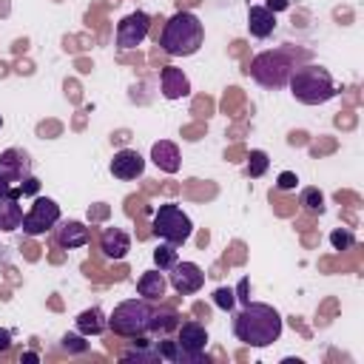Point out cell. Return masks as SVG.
Returning <instances> with one entry per match:
<instances>
[{"mask_svg": "<svg viewBox=\"0 0 364 364\" xmlns=\"http://www.w3.org/2000/svg\"><path fill=\"white\" fill-rule=\"evenodd\" d=\"M60 205L48 196H37L28 210L23 213V222H20V230L26 236H46L48 230H54V225L60 222Z\"/></svg>", "mask_w": 364, "mask_h": 364, "instance_id": "obj_8", "label": "cell"}, {"mask_svg": "<svg viewBox=\"0 0 364 364\" xmlns=\"http://www.w3.org/2000/svg\"><path fill=\"white\" fill-rule=\"evenodd\" d=\"M267 168H270V156L264 154V151H250V156H247V165H245V173L250 176V179H259V176H264L267 173Z\"/></svg>", "mask_w": 364, "mask_h": 364, "instance_id": "obj_23", "label": "cell"}, {"mask_svg": "<svg viewBox=\"0 0 364 364\" xmlns=\"http://www.w3.org/2000/svg\"><path fill=\"white\" fill-rule=\"evenodd\" d=\"M205 43V26L193 11H176L165 20L159 46L168 57H191Z\"/></svg>", "mask_w": 364, "mask_h": 364, "instance_id": "obj_2", "label": "cell"}, {"mask_svg": "<svg viewBox=\"0 0 364 364\" xmlns=\"http://www.w3.org/2000/svg\"><path fill=\"white\" fill-rule=\"evenodd\" d=\"M108 168H111V176H114V179L131 182V179L142 176L145 159H142V154L134 151V148H119V151L111 156V165H108Z\"/></svg>", "mask_w": 364, "mask_h": 364, "instance_id": "obj_12", "label": "cell"}, {"mask_svg": "<svg viewBox=\"0 0 364 364\" xmlns=\"http://www.w3.org/2000/svg\"><path fill=\"white\" fill-rule=\"evenodd\" d=\"M151 233H154L156 239H162V242L179 247V245H185V242L191 239L193 222H191V216H188L176 202H165V205H159V208L154 210Z\"/></svg>", "mask_w": 364, "mask_h": 364, "instance_id": "obj_5", "label": "cell"}, {"mask_svg": "<svg viewBox=\"0 0 364 364\" xmlns=\"http://www.w3.org/2000/svg\"><path fill=\"white\" fill-rule=\"evenodd\" d=\"M330 245H333L336 250H350V247L355 245V236H353L347 228H336V230L330 233Z\"/></svg>", "mask_w": 364, "mask_h": 364, "instance_id": "obj_27", "label": "cell"}, {"mask_svg": "<svg viewBox=\"0 0 364 364\" xmlns=\"http://www.w3.org/2000/svg\"><path fill=\"white\" fill-rule=\"evenodd\" d=\"M23 222V205H20V196H6L0 199V230L3 233H11L17 230Z\"/></svg>", "mask_w": 364, "mask_h": 364, "instance_id": "obj_20", "label": "cell"}, {"mask_svg": "<svg viewBox=\"0 0 364 364\" xmlns=\"http://www.w3.org/2000/svg\"><path fill=\"white\" fill-rule=\"evenodd\" d=\"M60 347H63L65 353H85V350H88V341H85L82 333H65V336L60 338Z\"/></svg>", "mask_w": 364, "mask_h": 364, "instance_id": "obj_26", "label": "cell"}, {"mask_svg": "<svg viewBox=\"0 0 364 364\" xmlns=\"http://www.w3.org/2000/svg\"><path fill=\"white\" fill-rule=\"evenodd\" d=\"M6 196H23V191H20V185H9L0 176V199H6Z\"/></svg>", "mask_w": 364, "mask_h": 364, "instance_id": "obj_31", "label": "cell"}, {"mask_svg": "<svg viewBox=\"0 0 364 364\" xmlns=\"http://www.w3.org/2000/svg\"><path fill=\"white\" fill-rule=\"evenodd\" d=\"M247 74H250L262 88L279 91V88L287 85V80H290V74H293V60H290V54H284V51H279V48H276V51H262V54H256V57L250 60Z\"/></svg>", "mask_w": 364, "mask_h": 364, "instance_id": "obj_6", "label": "cell"}, {"mask_svg": "<svg viewBox=\"0 0 364 364\" xmlns=\"http://www.w3.org/2000/svg\"><path fill=\"white\" fill-rule=\"evenodd\" d=\"M176 262H179V256H176V247H173V245L162 242V245L154 250V264H156L162 273H165V270H171Z\"/></svg>", "mask_w": 364, "mask_h": 364, "instance_id": "obj_25", "label": "cell"}, {"mask_svg": "<svg viewBox=\"0 0 364 364\" xmlns=\"http://www.w3.org/2000/svg\"><path fill=\"white\" fill-rule=\"evenodd\" d=\"M282 330H284V321L279 310L270 304L245 301V307L233 313V336L247 347H256V350L270 347L273 341H279Z\"/></svg>", "mask_w": 364, "mask_h": 364, "instance_id": "obj_1", "label": "cell"}, {"mask_svg": "<svg viewBox=\"0 0 364 364\" xmlns=\"http://www.w3.org/2000/svg\"><path fill=\"white\" fill-rule=\"evenodd\" d=\"M299 205L310 213H324V193L318 188H304L299 193Z\"/></svg>", "mask_w": 364, "mask_h": 364, "instance_id": "obj_24", "label": "cell"}, {"mask_svg": "<svg viewBox=\"0 0 364 364\" xmlns=\"http://www.w3.org/2000/svg\"><path fill=\"white\" fill-rule=\"evenodd\" d=\"M20 191H23V196H34V193L40 191V182H37L34 176H26V179L20 182Z\"/></svg>", "mask_w": 364, "mask_h": 364, "instance_id": "obj_30", "label": "cell"}, {"mask_svg": "<svg viewBox=\"0 0 364 364\" xmlns=\"http://www.w3.org/2000/svg\"><path fill=\"white\" fill-rule=\"evenodd\" d=\"M0 128H3V117H0Z\"/></svg>", "mask_w": 364, "mask_h": 364, "instance_id": "obj_35", "label": "cell"}, {"mask_svg": "<svg viewBox=\"0 0 364 364\" xmlns=\"http://www.w3.org/2000/svg\"><path fill=\"white\" fill-rule=\"evenodd\" d=\"M282 191H296V185H299V176L293 173V171H284V173H279V182H276Z\"/></svg>", "mask_w": 364, "mask_h": 364, "instance_id": "obj_29", "label": "cell"}, {"mask_svg": "<svg viewBox=\"0 0 364 364\" xmlns=\"http://www.w3.org/2000/svg\"><path fill=\"white\" fill-rule=\"evenodd\" d=\"M290 94L301 102V105H324L330 102L338 91H336V82L330 77L327 68L321 65H301V68H293L290 80Z\"/></svg>", "mask_w": 364, "mask_h": 364, "instance_id": "obj_3", "label": "cell"}, {"mask_svg": "<svg viewBox=\"0 0 364 364\" xmlns=\"http://www.w3.org/2000/svg\"><path fill=\"white\" fill-rule=\"evenodd\" d=\"M176 333V364L188 361V364H199L208 361L205 347H208V330L199 321H179Z\"/></svg>", "mask_w": 364, "mask_h": 364, "instance_id": "obj_7", "label": "cell"}, {"mask_svg": "<svg viewBox=\"0 0 364 364\" xmlns=\"http://www.w3.org/2000/svg\"><path fill=\"white\" fill-rule=\"evenodd\" d=\"M151 31V17L145 11H131L117 23V48H136Z\"/></svg>", "mask_w": 364, "mask_h": 364, "instance_id": "obj_9", "label": "cell"}, {"mask_svg": "<svg viewBox=\"0 0 364 364\" xmlns=\"http://www.w3.org/2000/svg\"><path fill=\"white\" fill-rule=\"evenodd\" d=\"M74 324H77V333H82L88 338V336H100L108 330V316L100 307H88L74 318Z\"/></svg>", "mask_w": 364, "mask_h": 364, "instance_id": "obj_19", "label": "cell"}, {"mask_svg": "<svg viewBox=\"0 0 364 364\" xmlns=\"http://www.w3.org/2000/svg\"><path fill=\"white\" fill-rule=\"evenodd\" d=\"M54 239H57L60 247L74 250V247H85L88 239H91V233H88V228H85L82 222H77V219H60V222L54 225Z\"/></svg>", "mask_w": 364, "mask_h": 364, "instance_id": "obj_13", "label": "cell"}, {"mask_svg": "<svg viewBox=\"0 0 364 364\" xmlns=\"http://www.w3.org/2000/svg\"><path fill=\"white\" fill-rule=\"evenodd\" d=\"M100 250H102L105 259L119 262V259H125L128 250H131V236H128L122 228H105V230L100 233Z\"/></svg>", "mask_w": 364, "mask_h": 364, "instance_id": "obj_15", "label": "cell"}, {"mask_svg": "<svg viewBox=\"0 0 364 364\" xmlns=\"http://www.w3.org/2000/svg\"><path fill=\"white\" fill-rule=\"evenodd\" d=\"M134 341H136V347L125 350L119 355V361H162L159 353H156V347H154V341L148 336H136Z\"/></svg>", "mask_w": 364, "mask_h": 364, "instance_id": "obj_22", "label": "cell"}, {"mask_svg": "<svg viewBox=\"0 0 364 364\" xmlns=\"http://www.w3.org/2000/svg\"><path fill=\"white\" fill-rule=\"evenodd\" d=\"M179 313L173 307H154L151 313V333H159V336H168L179 327Z\"/></svg>", "mask_w": 364, "mask_h": 364, "instance_id": "obj_21", "label": "cell"}, {"mask_svg": "<svg viewBox=\"0 0 364 364\" xmlns=\"http://www.w3.org/2000/svg\"><path fill=\"white\" fill-rule=\"evenodd\" d=\"M168 284L179 293V296H193L202 290L205 284V273L196 262H176L168 273Z\"/></svg>", "mask_w": 364, "mask_h": 364, "instance_id": "obj_10", "label": "cell"}, {"mask_svg": "<svg viewBox=\"0 0 364 364\" xmlns=\"http://www.w3.org/2000/svg\"><path fill=\"white\" fill-rule=\"evenodd\" d=\"M213 304H216L219 310H233V307H236V293H233L230 287H216V290H213Z\"/></svg>", "mask_w": 364, "mask_h": 364, "instance_id": "obj_28", "label": "cell"}, {"mask_svg": "<svg viewBox=\"0 0 364 364\" xmlns=\"http://www.w3.org/2000/svg\"><path fill=\"white\" fill-rule=\"evenodd\" d=\"M151 313H154V304L148 299H142V296L139 299H125L108 316V330L114 336H122V338L148 336L151 333Z\"/></svg>", "mask_w": 364, "mask_h": 364, "instance_id": "obj_4", "label": "cell"}, {"mask_svg": "<svg viewBox=\"0 0 364 364\" xmlns=\"http://www.w3.org/2000/svg\"><path fill=\"white\" fill-rule=\"evenodd\" d=\"M151 159H154V165H156L162 173H176L179 165H182L179 148H176V142H171V139L154 142V145H151Z\"/></svg>", "mask_w": 364, "mask_h": 364, "instance_id": "obj_16", "label": "cell"}, {"mask_svg": "<svg viewBox=\"0 0 364 364\" xmlns=\"http://www.w3.org/2000/svg\"><path fill=\"white\" fill-rule=\"evenodd\" d=\"M159 88H162V97L165 100H182L191 94V80L182 68L176 65H165L159 71Z\"/></svg>", "mask_w": 364, "mask_h": 364, "instance_id": "obj_14", "label": "cell"}, {"mask_svg": "<svg viewBox=\"0 0 364 364\" xmlns=\"http://www.w3.org/2000/svg\"><path fill=\"white\" fill-rule=\"evenodd\" d=\"M23 361H28V364H37L40 358H37V353H23Z\"/></svg>", "mask_w": 364, "mask_h": 364, "instance_id": "obj_34", "label": "cell"}, {"mask_svg": "<svg viewBox=\"0 0 364 364\" xmlns=\"http://www.w3.org/2000/svg\"><path fill=\"white\" fill-rule=\"evenodd\" d=\"M165 290H168V279H165V273L159 267L156 270H145L136 279V293L142 299H148V301H159L165 296Z\"/></svg>", "mask_w": 364, "mask_h": 364, "instance_id": "obj_18", "label": "cell"}, {"mask_svg": "<svg viewBox=\"0 0 364 364\" xmlns=\"http://www.w3.org/2000/svg\"><path fill=\"white\" fill-rule=\"evenodd\" d=\"M247 31L256 40H267L276 31V14L264 6H250L247 9Z\"/></svg>", "mask_w": 364, "mask_h": 364, "instance_id": "obj_17", "label": "cell"}, {"mask_svg": "<svg viewBox=\"0 0 364 364\" xmlns=\"http://www.w3.org/2000/svg\"><path fill=\"white\" fill-rule=\"evenodd\" d=\"M287 6H290V0H267V3H264V9H270L273 14H276V11H284Z\"/></svg>", "mask_w": 364, "mask_h": 364, "instance_id": "obj_32", "label": "cell"}, {"mask_svg": "<svg viewBox=\"0 0 364 364\" xmlns=\"http://www.w3.org/2000/svg\"><path fill=\"white\" fill-rule=\"evenodd\" d=\"M9 347H11V333H9V330H3V327H0V353H6V350H9Z\"/></svg>", "mask_w": 364, "mask_h": 364, "instance_id": "obj_33", "label": "cell"}, {"mask_svg": "<svg viewBox=\"0 0 364 364\" xmlns=\"http://www.w3.org/2000/svg\"><path fill=\"white\" fill-rule=\"evenodd\" d=\"M0 176L9 185H20L26 176H31V159L20 148H6L0 154Z\"/></svg>", "mask_w": 364, "mask_h": 364, "instance_id": "obj_11", "label": "cell"}]
</instances>
